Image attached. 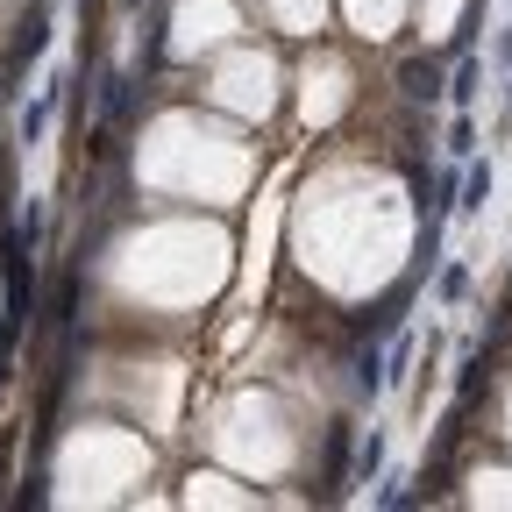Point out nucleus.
Segmentation results:
<instances>
[{
    "mask_svg": "<svg viewBox=\"0 0 512 512\" xmlns=\"http://www.w3.org/2000/svg\"><path fill=\"white\" fill-rule=\"evenodd\" d=\"M477 29H484V0H470V15H463V29H456V50H470Z\"/></svg>",
    "mask_w": 512,
    "mask_h": 512,
    "instance_id": "14",
    "label": "nucleus"
},
{
    "mask_svg": "<svg viewBox=\"0 0 512 512\" xmlns=\"http://www.w3.org/2000/svg\"><path fill=\"white\" fill-rule=\"evenodd\" d=\"M484 200H491V164H470L463 192H456V214H484Z\"/></svg>",
    "mask_w": 512,
    "mask_h": 512,
    "instance_id": "9",
    "label": "nucleus"
},
{
    "mask_svg": "<svg viewBox=\"0 0 512 512\" xmlns=\"http://www.w3.org/2000/svg\"><path fill=\"white\" fill-rule=\"evenodd\" d=\"M477 86H484V64H477V57H463V64H456V79H448V100L470 107V100H477Z\"/></svg>",
    "mask_w": 512,
    "mask_h": 512,
    "instance_id": "10",
    "label": "nucleus"
},
{
    "mask_svg": "<svg viewBox=\"0 0 512 512\" xmlns=\"http://www.w3.org/2000/svg\"><path fill=\"white\" fill-rule=\"evenodd\" d=\"M43 50H50V15H43V8H36V15H29V22H22V36H15V64H8V79H15V72H22V64H36V57H43Z\"/></svg>",
    "mask_w": 512,
    "mask_h": 512,
    "instance_id": "7",
    "label": "nucleus"
},
{
    "mask_svg": "<svg viewBox=\"0 0 512 512\" xmlns=\"http://www.w3.org/2000/svg\"><path fill=\"white\" fill-rule=\"evenodd\" d=\"M434 292H441V306H463V299H470V264H441Z\"/></svg>",
    "mask_w": 512,
    "mask_h": 512,
    "instance_id": "11",
    "label": "nucleus"
},
{
    "mask_svg": "<svg viewBox=\"0 0 512 512\" xmlns=\"http://www.w3.org/2000/svg\"><path fill=\"white\" fill-rule=\"evenodd\" d=\"M491 57H498V64H505V72H512V22L498 29V50H491Z\"/></svg>",
    "mask_w": 512,
    "mask_h": 512,
    "instance_id": "15",
    "label": "nucleus"
},
{
    "mask_svg": "<svg viewBox=\"0 0 512 512\" xmlns=\"http://www.w3.org/2000/svg\"><path fill=\"white\" fill-rule=\"evenodd\" d=\"M349 370H356V392H363V399H377V392H384V349H377V335H363V342H356Z\"/></svg>",
    "mask_w": 512,
    "mask_h": 512,
    "instance_id": "5",
    "label": "nucleus"
},
{
    "mask_svg": "<svg viewBox=\"0 0 512 512\" xmlns=\"http://www.w3.org/2000/svg\"><path fill=\"white\" fill-rule=\"evenodd\" d=\"M399 86H406V100H427V107H434V100L448 93V79H441V64H434V57H406Z\"/></svg>",
    "mask_w": 512,
    "mask_h": 512,
    "instance_id": "3",
    "label": "nucleus"
},
{
    "mask_svg": "<svg viewBox=\"0 0 512 512\" xmlns=\"http://www.w3.org/2000/svg\"><path fill=\"white\" fill-rule=\"evenodd\" d=\"M406 363H413V342L392 335V356H384V392H392V384H406Z\"/></svg>",
    "mask_w": 512,
    "mask_h": 512,
    "instance_id": "12",
    "label": "nucleus"
},
{
    "mask_svg": "<svg viewBox=\"0 0 512 512\" xmlns=\"http://www.w3.org/2000/svg\"><path fill=\"white\" fill-rule=\"evenodd\" d=\"M121 8H128V15H136V8H143V0H121Z\"/></svg>",
    "mask_w": 512,
    "mask_h": 512,
    "instance_id": "17",
    "label": "nucleus"
},
{
    "mask_svg": "<svg viewBox=\"0 0 512 512\" xmlns=\"http://www.w3.org/2000/svg\"><path fill=\"white\" fill-rule=\"evenodd\" d=\"M100 114H107V121H128V114H136V79H128V72H100Z\"/></svg>",
    "mask_w": 512,
    "mask_h": 512,
    "instance_id": "6",
    "label": "nucleus"
},
{
    "mask_svg": "<svg viewBox=\"0 0 512 512\" xmlns=\"http://www.w3.org/2000/svg\"><path fill=\"white\" fill-rule=\"evenodd\" d=\"M64 86H72V79H50L29 107H22V143H43L50 136V114H57V100H64Z\"/></svg>",
    "mask_w": 512,
    "mask_h": 512,
    "instance_id": "4",
    "label": "nucleus"
},
{
    "mask_svg": "<svg viewBox=\"0 0 512 512\" xmlns=\"http://www.w3.org/2000/svg\"><path fill=\"white\" fill-rule=\"evenodd\" d=\"M477 150V128H470V107L456 114V128H448V157H470Z\"/></svg>",
    "mask_w": 512,
    "mask_h": 512,
    "instance_id": "13",
    "label": "nucleus"
},
{
    "mask_svg": "<svg viewBox=\"0 0 512 512\" xmlns=\"http://www.w3.org/2000/svg\"><path fill=\"white\" fill-rule=\"evenodd\" d=\"M349 463H356V420H328V441H320V484H313L320 505H335L349 491Z\"/></svg>",
    "mask_w": 512,
    "mask_h": 512,
    "instance_id": "1",
    "label": "nucleus"
},
{
    "mask_svg": "<svg viewBox=\"0 0 512 512\" xmlns=\"http://www.w3.org/2000/svg\"><path fill=\"white\" fill-rule=\"evenodd\" d=\"M413 292H420V271H406L392 292H384V299L363 313V335H377V342H384V335H399V328H406V306H413Z\"/></svg>",
    "mask_w": 512,
    "mask_h": 512,
    "instance_id": "2",
    "label": "nucleus"
},
{
    "mask_svg": "<svg viewBox=\"0 0 512 512\" xmlns=\"http://www.w3.org/2000/svg\"><path fill=\"white\" fill-rule=\"evenodd\" d=\"M377 470H384V434L370 427V434L356 441V463H349V484H377Z\"/></svg>",
    "mask_w": 512,
    "mask_h": 512,
    "instance_id": "8",
    "label": "nucleus"
},
{
    "mask_svg": "<svg viewBox=\"0 0 512 512\" xmlns=\"http://www.w3.org/2000/svg\"><path fill=\"white\" fill-rule=\"evenodd\" d=\"M505 114H512V79H505Z\"/></svg>",
    "mask_w": 512,
    "mask_h": 512,
    "instance_id": "16",
    "label": "nucleus"
}]
</instances>
